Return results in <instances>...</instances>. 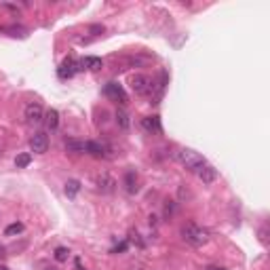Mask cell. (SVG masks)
Returning a JSON list of instances; mask_svg holds the SVG:
<instances>
[{"label": "cell", "mask_w": 270, "mask_h": 270, "mask_svg": "<svg viewBox=\"0 0 270 270\" xmlns=\"http://www.w3.org/2000/svg\"><path fill=\"white\" fill-rule=\"evenodd\" d=\"M182 238L192 247H202L209 243V230L199 224H186L182 228Z\"/></svg>", "instance_id": "1"}, {"label": "cell", "mask_w": 270, "mask_h": 270, "mask_svg": "<svg viewBox=\"0 0 270 270\" xmlns=\"http://www.w3.org/2000/svg\"><path fill=\"white\" fill-rule=\"evenodd\" d=\"M175 156H177V161H180V165H184L188 171H194V173H199V171L207 165V161L199 154V152H194V150H190V148L177 150Z\"/></svg>", "instance_id": "2"}, {"label": "cell", "mask_w": 270, "mask_h": 270, "mask_svg": "<svg viewBox=\"0 0 270 270\" xmlns=\"http://www.w3.org/2000/svg\"><path fill=\"white\" fill-rule=\"evenodd\" d=\"M131 89L135 91V95H148L152 91V81L146 74H135L131 76Z\"/></svg>", "instance_id": "3"}, {"label": "cell", "mask_w": 270, "mask_h": 270, "mask_svg": "<svg viewBox=\"0 0 270 270\" xmlns=\"http://www.w3.org/2000/svg\"><path fill=\"white\" fill-rule=\"evenodd\" d=\"M26 120L30 122V125H40L42 120H45V110H42L40 103H28L26 106Z\"/></svg>", "instance_id": "4"}, {"label": "cell", "mask_w": 270, "mask_h": 270, "mask_svg": "<svg viewBox=\"0 0 270 270\" xmlns=\"http://www.w3.org/2000/svg\"><path fill=\"white\" fill-rule=\"evenodd\" d=\"M95 186H97V190L100 192H103V194H110V192H114V188H116V180L110 173H97L95 175Z\"/></svg>", "instance_id": "5"}, {"label": "cell", "mask_w": 270, "mask_h": 270, "mask_svg": "<svg viewBox=\"0 0 270 270\" xmlns=\"http://www.w3.org/2000/svg\"><path fill=\"white\" fill-rule=\"evenodd\" d=\"M30 150L36 152V154H45V152L49 150V137H47V133H34L32 135V139H30Z\"/></svg>", "instance_id": "6"}, {"label": "cell", "mask_w": 270, "mask_h": 270, "mask_svg": "<svg viewBox=\"0 0 270 270\" xmlns=\"http://www.w3.org/2000/svg\"><path fill=\"white\" fill-rule=\"evenodd\" d=\"M103 93H106L110 100H114V101L127 103V93H125V89H122L118 83H108L106 87H103Z\"/></svg>", "instance_id": "7"}, {"label": "cell", "mask_w": 270, "mask_h": 270, "mask_svg": "<svg viewBox=\"0 0 270 270\" xmlns=\"http://www.w3.org/2000/svg\"><path fill=\"white\" fill-rule=\"evenodd\" d=\"M108 146L106 144H100V142H84V152H89L91 156L95 158H108Z\"/></svg>", "instance_id": "8"}, {"label": "cell", "mask_w": 270, "mask_h": 270, "mask_svg": "<svg viewBox=\"0 0 270 270\" xmlns=\"http://www.w3.org/2000/svg\"><path fill=\"white\" fill-rule=\"evenodd\" d=\"M78 66H81V64H78V61H74V59H72V57H68V59L64 61V64L59 66V70H57V74H59V78H64V81H66V78H72V76L76 74Z\"/></svg>", "instance_id": "9"}, {"label": "cell", "mask_w": 270, "mask_h": 270, "mask_svg": "<svg viewBox=\"0 0 270 270\" xmlns=\"http://www.w3.org/2000/svg\"><path fill=\"white\" fill-rule=\"evenodd\" d=\"M122 184H125V190L129 194H135L139 190V186H137V173H135V171H127L125 173V180H122Z\"/></svg>", "instance_id": "10"}, {"label": "cell", "mask_w": 270, "mask_h": 270, "mask_svg": "<svg viewBox=\"0 0 270 270\" xmlns=\"http://www.w3.org/2000/svg\"><path fill=\"white\" fill-rule=\"evenodd\" d=\"M199 177L202 184H211V182H216L218 171H216V167H211V165H205V167L199 171Z\"/></svg>", "instance_id": "11"}, {"label": "cell", "mask_w": 270, "mask_h": 270, "mask_svg": "<svg viewBox=\"0 0 270 270\" xmlns=\"http://www.w3.org/2000/svg\"><path fill=\"white\" fill-rule=\"evenodd\" d=\"M45 125L49 131H55V129L59 127V112L57 110H49V112H45Z\"/></svg>", "instance_id": "12"}, {"label": "cell", "mask_w": 270, "mask_h": 270, "mask_svg": "<svg viewBox=\"0 0 270 270\" xmlns=\"http://www.w3.org/2000/svg\"><path fill=\"white\" fill-rule=\"evenodd\" d=\"M142 125L146 131H154V133H161V120H158V116H146L142 120Z\"/></svg>", "instance_id": "13"}, {"label": "cell", "mask_w": 270, "mask_h": 270, "mask_svg": "<svg viewBox=\"0 0 270 270\" xmlns=\"http://www.w3.org/2000/svg\"><path fill=\"white\" fill-rule=\"evenodd\" d=\"M64 146H66L68 152H74V154H81V152H84V142H81V139H74V137L66 139Z\"/></svg>", "instance_id": "14"}, {"label": "cell", "mask_w": 270, "mask_h": 270, "mask_svg": "<svg viewBox=\"0 0 270 270\" xmlns=\"http://www.w3.org/2000/svg\"><path fill=\"white\" fill-rule=\"evenodd\" d=\"M116 125H118L122 131H127V129L131 127V118H129V114L125 110H116Z\"/></svg>", "instance_id": "15"}, {"label": "cell", "mask_w": 270, "mask_h": 270, "mask_svg": "<svg viewBox=\"0 0 270 270\" xmlns=\"http://www.w3.org/2000/svg\"><path fill=\"white\" fill-rule=\"evenodd\" d=\"M78 192H81V182H78V180H68L66 182V194L70 196V199H74Z\"/></svg>", "instance_id": "16"}, {"label": "cell", "mask_w": 270, "mask_h": 270, "mask_svg": "<svg viewBox=\"0 0 270 270\" xmlns=\"http://www.w3.org/2000/svg\"><path fill=\"white\" fill-rule=\"evenodd\" d=\"M81 66H87L89 70H100L103 64L100 57H84V61H81Z\"/></svg>", "instance_id": "17"}, {"label": "cell", "mask_w": 270, "mask_h": 270, "mask_svg": "<svg viewBox=\"0 0 270 270\" xmlns=\"http://www.w3.org/2000/svg\"><path fill=\"white\" fill-rule=\"evenodd\" d=\"M21 232H23V224H21V222H15V224L7 226L4 235H7V236H15V235H21Z\"/></svg>", "instance_id": "18"}, {"label": "cell", "mask_w": 270, "mask_h": 270, "mask_svg": "<svg viewBox=\"0 0 270 270\" xmlns=\"http://www.w3.org/2000/svg\"><path fill=\"white\" fill-rule=\"evenodd\" d=\"M53 255H55V260H57V262H68V257H70V251H68V247H57Z\"/></svg>", "instance_id": "19"}, {"label": "cell", "mask_w": 270, "mask_h": 270, "mask_svg": "<svg viewBox=\"0 0 270 270\" xmlns=\"http://www.w3.org/2000/svg\"><path fill=\"white\" fill-rule=\"evenodd\" d=\"M30 163H32V156H30V154H19V156L15 158V165H17V167H19V169L28 167Z\"/></svg>", "instance_id": "20"}, {"label": "cell", "mask_w": 270, "mask_h": 270, "mask_svg": "<svg viewBox=\"0 0 270 270\" xmlns=\"http://www.w3.org/2000/svg\"><path fill=\"white\" fill-rule=\"evenodd\" d=\"M4 32H13L11 36H26V30L23 28H4Z\"/></svg>", "instance_id": "21"}, {"label": "cell", "mask_w": 270, "mask_h": 270, "mask_svg": "<svg viewBox=\"0 0 270 270\" xmlns=\"http://www.w3.org/2000/svg\"><path fill=\"white\" fill-rule=\"evenodd\" d=\"M125 249H127V243H120L118 247H114V249H112V253H118V251H125Z\"/></svg>", "instance_id": "22"}, {"label": "cell", "mask_w": 270, "mask_h": 270, "mask_svg": "<svg viewBox=\"0 0 270 270\" xmlns=\"http://www.w3.org/2000/svg\"><path fill=\"white\" fill-rule=\"evenodd\" d=\"M74 266H76V270H84V268H83V262H81V257H76V260H74Z\"/></svg>", "instance_id": "23"}, {"label": "cell", "mask_w": 270, "mask_h": 270, "mask_svg": "<svg viewBox=\"0 0 270 270\" xmlns=\"http://www.w3.org/2000/svg\"><path fill=\"white\" fill-rule=\"evenodd\" d=\"M205 270H224V268L222 266H207Z\"/></svg>", "instance_id": "24"}, {"label": "cell", "mask_w": 270, "mask_h": 270, "mask_svg": "<svg viewBox=\"0 0 270 270\" xmlns=\"http://www.w3.org/2000/svg\"><path fill=\"white\" fill-rule=\"evenodd\" d=\"M0 257H4V249L2 247H0Z\"/></svg>", "instance_id": "25"}, {"label": "cell", "mask_w": 270, "mask_h": 270, "mask_svg": "<svg viewBox=\"0 0 270 270\" xmlns=\"http://www.w3.org/2000/svg\"><path fill=\"white\" fill-rule=\"evenodd\" d=\"M45 270H57V268H45Z\"/></svg>", "instance_id": "26"}]
</instances>
